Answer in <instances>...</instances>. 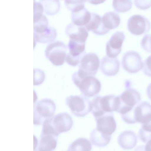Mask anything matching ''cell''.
Segmentation results:
<instances>
[{"instance_id":"cell-1","label":"cell","mask_w":151,"mask_h":151,"mask_svg":"<svg viewBox=\"0 0 151 151\" xmlns=\"http://www.w3.org/2000/svg\"><path fill=\"white\" fill-rule=\"evenodd\" d=\"M72 78L74 84L85 97H91L95 96L101 91V82L94 76H81L76 72L73 74Z\"/></svg>"},{"instance_id":"cell-2","label":"cell","mask_w":151,"mask_h":151,"mask_svg":"<svg viewBox=\"0 0 151 151\" xmlns=\"http://www.w3.org/2000/svg\"><path fill=\"white\" fill-rule=\"evenodd\" d=\"M91 110L95 117L107 112L116 111L118 108L117 96L109 95L97 96L91 102Z\"/></svg>"},{"instance_id":"cell-3","label":"cell","mask_w":151,"mask_h":151,"mask_svg":"<svg viewBox=\"0 0 151 151\" xmlns=\"http://www.w3.org/2000/svg\"><path fill=\"white\" fill-rule=\"evenodd\" d=\"M56 109L55 102L50 99L45 98L38 101L34 104V124H42L45 120L53 116Z\"/></svg>"},{"instance_id":"cell-4","label":"cell","mask_w":151,"mask_h":151,"mask_svg":"<svg viewBox=\"0 0 151 151\" xmlns=\"http://www.w3.org/2000/svg\"><path fill=\"white\" fill-rule=\"evenodd\" d=\"M67 47L60 41H53L47 46L45 55L46 58L54 65L60 66L65 62Z\"/></svg>"},{"instance_id":"cell-5","label":"cell","mask_w":151,"mask_h":151,"mask_svg":"<svg viewBox=\"0 0 151 151\" xmlns=\"http://www.w3.org/2000/svg\"><path fill=\"white\" fill-rule=\"evenodd\" d=\"M66 103L71 112L76 116H85L91 111V102L83 96L71 95L66 98Z\"/></svg>"},{"instance_id":"cell-6","label":"cell","mask_w":151,"mask_h":151,"mask_svg":"<svg viewBox=\"0 0 151 151\" xmlns=\"http://www.w3.org/2000/svg\"><path fill=\"white\" fill-rule=\"evenodd\" d=\"M119 97V106L117 112L121 115L131 110L141 100L139 92L132 88H127Z\"/></svg>"},{"instance_id":"cell-7","label":"cell","mask_w":151,"mask_h":151,"mask_svg":"<svg viewBox=\"0 0 151 151\" xmlns=\"http://www.w3.org/2000/svg\"><path fill=\"white\" fill-rule=\"evenodd\" d=\"M100 60L96 54L89 52L82 58L77 73L81 76H95L99 67Z\"/></svg>"},{"instance_id":"cell-8","label":"cell","mask_w":151,"mask_h":151,"mask_svg":"<svg viewBox=\"0 0 151 151\" xmlns=\"http://www.w3.org/2000/svg\"><path fill=\"white\" fill-rule=\"evenodd\" d=\"M127 28L132 34L139 35L148 32L150 30L151 24L146 17L135 14L131 16L128 19Z\"/></svg>"},{"instance_id":"cell-9","label":"cell","mask_w":151,"mask_h":151,"mask_svg":"<svg viewBox=\"0 0 151 151\" xmlns=\"http://www.w3.org/2000/svg\"><path fill=\"white\" fill-rule=\"evenodd\" d=\"M143 63L140 55L135 51H127L123 56L122 67L125 70L130 73H135L140 71L143 68Z\"/></svg>"},{"instance_id":"cell-10","label":"cell","mask_w":151,"mask_h":151,"mask_svg":"<svg viewBox=\"0 0 151 151\" xmlns=\"http://www.w3.org/2000/svg\"><path fill=\"white\" fill-rule=\"evenodd\" d=\"M69 52L66 55L65 60L69 65L76 66L80 63L85 53V43L70 40L68 44Z\"/></svg>"},{"instance_id":"cell-11","label":"cell","mask_w":151,"mask_h":151,"mask_svg":"<svg viewBox=\"0 0 151 151\" xmlns=\"http://www.w3.org/2000/svg\"><path fill=\"white\" fill-rule=\"evenodd\" d=\"M50 119L52 126L59 135L69 131L73 124L72 117L66 112L58 114Z\"/></svg>"},{"instance_id":"cell-12","label":"cell","mask_w":151,"mask_h":151,"mask_svg":"<svg viewBox=\"0 0 151 151\" xmlns=\"http://www.w3.org/2000/svg\"><path fill=\"white\" fill-rule=\"evenodd\" d=\"M96 129L103 133L110 136L115 131L116 124L113 112H107L95 117Z\"/></svg>"},{"instance_id":"cell-13","label":"cell","mask_w":151,"mask_h":151,"mask_svg":"<svg viewBox=\"0 0 151 151\" xmlns=\"http://www.w3.org/2000/svg\"><path fill=\"white\" fill-rule=\"evenodd\" d=\"M125 39V36L123 32L118 31L113 34L106 44L107 56L111 58L117 56L121 51Z\"/></svg>"},{"instance_id":"cell-14","label":"cell","mask_w":151,"mask_h":151,"mask_svg":"<svg viewBox=\"0 0 151 151\" xmlns=\"http://www.w3.org/2000/svg\"><path fill=\"white\" fill-rule=\"evenodd\" d=\"M65 32L70 40L83 43H85L88 35V31L84 26L77 25L73 23L67 26Z\"/></svg>"},{"instance_id":"cell-15","label":"cell","mask_w":151,"mask_h":151,"mask_svg":"<svg viewBox=\"0 0 151 151\" xmlns=\"http://www.w3.org/2000/svg\"><path fill=\"white\" fill-rule=\"evenodd\" d=\"M58 136L52 134L41 132L39 140L34 149L36 151H53L56 148Z\"/></svg>"},{"instance_id":"cell-16","label":"cell","mask_w":151,"mask_h":151,"mask_svg":"<svg viewBox=\"0 0 151 151\" xmlns=\"http://www.w3.org/2000/svg\"><path fill=\"white\" fill-rule=\"evenodd\" d=\"M120 63L116 58H111L106 56L101 60L100 69L101 72L107 76H112L119 72Z\"/></svg>"},{"instance_id":"cell-17","label":"cell","mask_w":151,"mask_h":151,"mask_svg":"<svg viewBox=\"0 0 151 151\" xmlns=\"http://www.w3.org/2000/svg\"><path fill=\"white\" fill-rule=\"evenodd\" d=\"M85 27L88 31H91L98 35L106 34L110 31L104 26L102 22V17L95 13H91V19Z\"/></svg>"},{"instance_id":"cell-18","label":"cell","mask_w":151,"mask_h":151,"mask_svg":"<svg viewBox=\"0 0 151 151\" xmlns=\"http://www.w3.org/2000/svg\"><path fill=\"white\" fill-rule=\"evenodd\" d=\"M136 122L142 124L151 119V105L147 101H143L135 106L134 108Z\"/></svg>"},{"instance_id":"cell-19","label":"cell","mask_w":151,"mask_h":151,"mask_svg":"<svg viewBox=\"0 0 151 151\" xmlns=\"http://www.w3.org/2000/svg\"><path fill=\"white\" fill-rule=\"evenodd\" d=\"M118 143L124 149L133 148L136 145L137 138L135 133L130 130L125 131L122 132L118 138Z\"/></svg>"},{"instance_id":"cell-20","label":"cell","mask_w":151,"mask_h":151,"mask_svg":"<svg viewBox=\"0 0 151 151\" xmlns=\"http://www.w3.org/2000/svg\"><path fill=\"white\" fill-rule=\"evenodd\" d=\"M56 29L49 26L44 30L38 33H34V38L36 42L46 43L53 41L57 36Z\"/></svg>"},{"instance_id":"cell-21","label":"cell","mask_w":151,"mask_h":151,"mask_svg":"<svg viewBox=\"0 0 151 151\" xmlns=\"http://www.w3.org/2000/svg\"><path fill=\"white\" fill-rule=\"evenodd\" d=\"M91 17V13L85 7L78 11L72 12L71 19L74 24L84 26L86 25L90 21Z\"/></svg>"},{"instance_id":"cell-22","label":"cell","mask_w":151,"mask_h":151,"mask_svg":"<svg viewBox=\"0 0 151 151\" xmlns=\"http://www.w3.org/2000/svg\"><path fill=\"white\" fill-rule=\"evenodd\" d=\"M102 20L104 27L110 30L119 26L121 19L118 13L114 11H111L105 13L102 17Z\"/></svg>"},{"instance_id":"cell-23","label":"cell","mask_w":151,"mask_h":151,"mask_svg":"<svg viewBox=\"0 0 151 151\" xmlns=\"http://www.w3.org/2000/svg\"><path fill=\"white\" fill-rule=\"evenodd\" d=\"M111 136L103 133L96 128L91 133L90 139L94 145L98 147H104L109 143Z\"/></svg>"},{"instance_id":"cell-24","label":"cell","mask_w":151,"mask_h":151,"mask_svg":"<svg viewBox=\"0 0 151 151\" xmlns=\"http://www.w3.org/2000/svg\"><path fill=\"white\" fill-rule=\"evenodd\" d=\"M44 12L47 15H53L57 14L60 8L58 0H40Z\"/></svg>"},{"instance_id":"cell-25","label":"cell","mask_w":151,"mask_h":151,"mask_svg":"<svg viewBox=\"0 0 151 151\" xmlns=\"http://www.w3.org/2000/svg\"><path fill=\"white\" fill-rule=\"evenodd\" d=\"M92 148L91 142L85 138H80L74 141L69 146L68 151H90Z\"/></svg>"},{"instance_id":"cell-26","label":"cell","mask_w":151,"mask_h":151,"mask_svg":"<svg viewBox=\"0 0 151 151\" xmlns=\"http://www.w3.org/2000/svg\"><path fill=\"white\" fill-rule=\"evenodd\" d=\"M132 5L131 0H113L112 1L114 9L119 13H124L129 11Z\"/></svg>"},{"instance_id":"cell-27","label":"cell","mask_w":151,"mask_h":151,"mask_svg":"<svg viewBox=\"0 0 151 151\" xmlns=\"http://www.w3.org/2000/svg\"><path fill=\"white\" fill-rule=\"evenodd\" d=\"M138 133L140 139L144 143L151 139V119L142 124Z\"/></svg>"},{"instance_id":"cell-28","label":"cell","mask_w":151,"mask_h":151,"mask_svg":"<svg viewBox=\"0 0 151 151\" xmlns=\"http://www.w3.org/2000/svg\"><path fill=\"white\" fill-rule=\"evenodd\" d=\"M86 0H65L66 7L72 12L81 10L85 7Z\"/></svg>"},{"instance_id":"cell-29","label":"cell","mask_w":151,"mask_h":151,"mask_svg":"<svg viewBox=\"0 0 151 151\" xmlns=\"http://www.w3.org/2000/svg\"><path fill=\"white\" fill-rule=\"evenodd\" d=\"M140 45L144 50L151 53V35H145L141 40Z\"/></svg>"},{"instance_id":"cell-30","label":"cell","mask_w":151,"mask_h":151,"mask_svg":"<svg viewBox=\"0 0 151 151\" xmlns=\"http://www.w3.org/2000/svg\"><path fill=\"white\" fill-rule=\"evenodd\" d=\"M135 6L138 9L145 10L151 7V0H134Z\"/></svg>"},{"instance_id":"cell-31","label":"cell","mask_w":151,"mask_h":151,"mask_svg":"<svg viewBox=\"0 0 151 151\" xmlns=\"http://www.w3.org/2000/svg\"><path fill=\"white\" fill-rule=\"evenodd\" d=\"M142 68L144 73L147 76L151 77V55L145 60Z\"/></svg>"},{"instance_id":"cell-32","label":"cell","mask_w":151,"mask_h":151,"mask_svg":"<svg viewBox=\"0 0 151 151\" xmlns=\"http://www.w3.org/2000/svg\"><path fill=\"white\" fill-rule=\"evenodd\" d=\"M88 2L93 5H98L103 3L106 0H87Z\"/></svg>"},{"instance_id":"cell-33","label":"cell","mask_w":151,"mask_h":151,"mask_svg":"<svg viewBox=\"0 0 151 151\" xmlns=\"http://www.w3.org/2000/svg\"><path fill=\"white\" fill-rule=\"evenodd\" d=\"M145 149L146 151H151V139L147 142Z\"/></svg>"},{"instance_id":"cell-34","label":"cell","mask_w":151,"mask_h":151,"mask_svg":"<svg viewBox=\"0 0 151 151\" xmlns=\"http://www.w3.org/2000/svg\"><path fill=\"white\" fill-rule=\"evenodd\" d=\"M147 93L148 98L151 100V83L148 85L147 87Z\"/></svg>"}]
</instances>
